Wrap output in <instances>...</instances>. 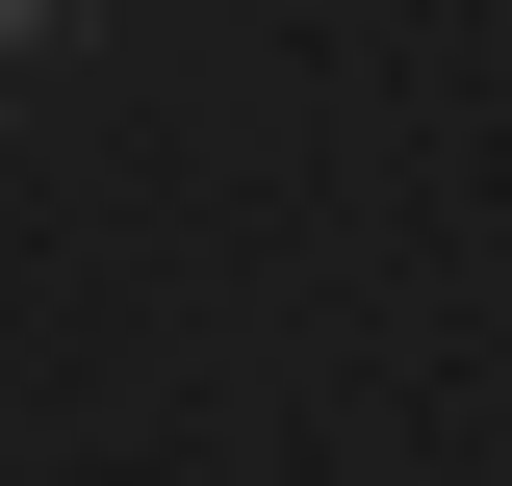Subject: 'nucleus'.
I'll use <instances>...</instances> for the list:
<instances>
[{"mask_svg":"<svg viewBox=\"0 0 512 486\" xmlns=\"http://www.w3.org/2000/svg\"><path fill=\"white\" fill-rule=\"evenodd\" d=\"M0 26H52V0H0Z\"/></svg>","mask_w":512,"mask_h":486,"instance_id":"obj_1","label":"nucleus"}]
</instances>
